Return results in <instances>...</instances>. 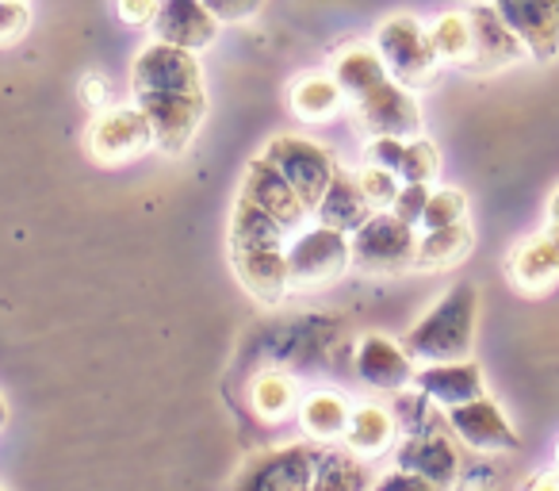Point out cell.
Returning a JSON list of instances; mask_svg holds the SVG:
<instances>
[{
    "instance_id": "7c38bea8",
    "label": "cell",
    "mask_w": 559,
    "mask_h": 491,
    "mask_svg": "<svg viewBox=\"0 0 559 491\" xmlns=\"http://www.w3.org/2000/svg\"><path fill=\"white\" fill-rule=\"evenodd\" d=\"M449 430L475 453H513L521 449V437L513 430V422L506 419V411L490 396H479L472 404H460L452 411H444Z\"/></svg>"
},
{
    "instance_id": "8d00e7d4",
    "label": "cell",
    "mask_w": 559,
    "mask_h": 491,
    "mask_svg": "<svg viewBox=\"0 0 559 491\" xmlns=\"http://www.w3.org/2000/svg\"><path fill=\"white\" fill-rule=\"evenodd\" d=\"M218 24H246L264 9V0H203Z\"/></svg>"
},
{
    "instance_id": "52a82bcc",
    "label": "cell",
    "mask_w": 559,
    "mask_h": 491,
    "mask_svg": "<svg viewBox=\"0 0 559 491\" xmlns=\"http://www.w3.org/2000/svg\"><path fill=\"white\" fill-rule=\"evenodd\" d=\"M134 104L150 119L154 147L165 154H185L207 116V93H146L134 96Z\"/></svg>"
},
{
    "instance_id": "8992f818",
    "label": "cell",
    "mask_w": 559,
    "mask_h": 491,
    "mask_svg": "<svg viewBox=\"0 0 559 491\" xmlns=\"http://www.w3.org/2000/svg\"><path fill=\"white\" fill-rule=\"evenodd\" d=\"M349 250L353 266L365 269V273H399V269L414 266L418 234L391 211H372V219L349 234Z\"/></svg>"
},
{
    "instance_id": "30bf717a",
    "label": "cell",
    "mask_w": 559,
    "mask_h": 491,
    "mask_svg": "<svg viewBox=\"0 0 559 491\" xmlns=\"http://www.w3.org/2000/svg\"><path fill=\"white\" fill-rule=\"evenodd\" d=\"M150 147H154V131L139 104H119V108L100 112L88 127V154L100 165L134 162Z\"/></svg>"
},
{
    "instance_id": "1f68e13d",
    "label": "cell",
    "mask_w": 559,
    "mask_h": 491,
    "mask_svg": "<svg viewBox=\"0 0 559 491\" xmlns=\"http://www.w3.org/2000/svg\"><path fill=\"white\" fill-rule=\"evenodd\" d=\"M456 223H467V196L460 188H437V192H429L426 215H421L418 226L441 231V226H456Z\"/></svg>"
},
{
    "instance_id": "9a60e30c",
    "label": "cell",
    "mask_w": 559,
    "mask_h": 491,
    "mask_svg": "<svg viewBox=\"0 0 559 491\" xmlns=\"http://www.w3.org/2000/svg\"><path fill=\"white\" fill-rule=\"evenodd\" d=\"M241 200H249L253 208H261L264 215H272L288 234H296L307 219V208L296 196V188L280 177L276 165H269L264 157H253V162L246 165V177H241Z\"/></svg>"
},
{
    "instance_id": "44dd1931",
    "label": "cell",
    "mask_w": 559,
    "mask_h": 491,
    "mask_svg": "<svg viewBox=\"0 0 559 491\" xmlns=\"http://www.w3.org/2000/svg\"><path fill=\"white\" fill-rule=\"evenodd\" d=\"M506 273L518 289L540 292L548 284L559 281V226L548 223V231L536 234V238L521 242L518 250L506 261Z\"/></svg>"
},
{
    "instance_id": "83f0119b",
    "label": "cell",
    "mask_w": 559,
    "mask_h": 491,
    "mask_svg": "<svg viewBox=\"0 0 559 491\" xmlns=\"http://www.w3.org/2000/svg\"><path fill=\"white\" fill-rule=\"evenodd\" d=\"M368 468L349 449H322L311 491H368Z\"/></svg>"
},
{
    "instance_id": "e0dca14e",
    "label": "cell",
    "mask_w": 559,
    "mask_h": 491,
    "mask_svg": "<svg viewBox=\"0 0 559 491\" xmlns=\"http://www.w3.org/2000/svg\"><path fill=\"white\" fill-rule=\"evenodd\" d=\"M414 388L441 411H452V407L487 396V381H483V369L475 361H441V365L418 369Z\"/></svg>"
},
{
    "instance_id": "d590c367",
    "label": "cell",
    "mask_w": 559,
    "mask_h": 491,
    "mask_svg": "<svg viewBox=\"0 0 559 491\" xmlns=\"http://www.w3.org/2000/svg\"><path fill=\"white\" fill-rule=\"evenodd\" d=\"M429 192H433L429 185H403L395 196V203H391V215L403 219V223H411V226H418L421 215H426Z\"/></svg>"
},
{
    "instance_id": "d6a6232c",
    "label": "cell",
    "mask_w": 559,
    "mask_h": 491,
    "mask_svg": "<svg viewBox=\"0 0 559 491\" xmlns=\"http://www.w3.org/2000/svg\"><path fill=\"white\" fill-rule=\"evenodd\" d=\"M357 180H360V192H365V200L372 203V211L391 208V203H395V196H399V188H403V180H399L395 173L380 169V165H372V162H368V169L357 173Z\"/></svg>"
},
{
    "instance_id": "ab89813d",
    "label": "cell",
    "mask_w": 559,
    "mask_h": 491,
    "mask_svg": "<svg viewBox=\"0 0 559 491\" xmlns=\"http://www.w3.org/2000/svg\"><path fill=\"white\" fill-rule=\"evenodd\" d=\"M525 491H559V468H548V472H536L533 480L525 483Z\"/></svg>"
},
{
    "instance_id": "e575fe53",
    "label": "cell",
    "mask_w": 559,
    "mask_h": 491,
    "mask_svg": "<svg viewBox=\"0 0 559 491\" xmlns=\"http://www.w3.org/2000/svg\"><path fill=\"white\" fill-rule=\"evenodd\" d=\"M395 426L403 430V434H411V430H418V426H426L429 419H433V404H429L421 391H406L403 388V396L395 399Z\"/></svg>"
},
{
    "instance_id": "b9f144b4",
    "label": "cell",
    "mask_w": 559,
    "mask_h": 491,
    "mask_svg": "<svg viewBox=\"0 0 559 491\" xmlns=\"http://www.w3.org/2000/svg\"><path fill=\"white\" fill-rule=\"evenodd\" d=\"M4 422H9V404L0 399V430H4Z\"/></svg>"
},
{
    "instance_id": "2e32d148",
    "label": "cell",
    "mask_w": 559,
    "mask_h": 491,
    "mask_svg": "<svg viewBox=\"0 0 559 491\" xmlns=\"http://www.w3.org/2000/svg\"><path fill=\"white\" fill-rule=\"evenodd\" d=\"M150 27H154L157 43L192 50V55H200L203 47H211L218 35V20L211 16L203 0H162Z\"/></svg>"
},
{
    "instance_id": "7bdbcfd3",
    "label": "cell",
    "mask_w": 559,
    "mask_h": 491,
    "mask_svg": "<svg viewBox=\"0 0 559 491\" xmlns=\"http://www.w3.org/2000/svg\"><path fill=\"white\" fill-rule=\"evenodd\" d=\"M0 491H4V488H0Z\"/></svg>"
},
{
    "instance_id": "7402d4cb",
    "label": "cell",
    "mask_w": 559,
    "mask_h": 491,
    "mask_svg": "<svg viewBox=\"0 0 559 491\" xmlns=\"http://www.w3.org/2000/svg\"><path fill=\"white\" fill-rule=\"evenodd\" d=\"M314 215H319L322 226H334V231H342V234H353L372 219V203L365 200L360 180L353 177V173L337 169L334 180L326 185V192H322Z\"/></svg>"
},
{
    "instance_id": "5b68a950",
    "label": "cell",
    "mask_w": 559,
    "mask_h": 491,
    "mask_svg": "<svg viewBox=\"0 0 559 491\" xmlns=\"http://www.w3.org/2000/svg\"><path fill=\"white\" fill-rule=\"evenodd\" d=\"M319 457H322V445L311 442L257 453L234 476L230 491H311Z\"/></svg>"
},
{
    "instance_id": "277c9868",
    "label": "cell",
    "mask_w": 559,
    "mask_h": 491,
    "mask_svg": "<svg viewBox=\"0 0 559 491\" xmlns=\"http://www.w3.org/2000/svg\"><path fill=\"white\" fill-rule=\"evenodd\" d=\"M349 266H353L349 234L334 231V226L319 223L314 231H304L288 246V277H292V289L299 292L326 289Z\"/></svg>"
},
{
    "instance_id": "f1b7e54d",
    "label": "cell",
    "mask_w": 559,
    "mask_h": 491,
    "mask_svg": "<svg viewBox=\"0 0 559 491\" xmlns=\"http://www.w3.org/2000/svg\"><path fill=\"white\" fill-rule=\"evenodd\" d=\"M249 399H253L249 407H253L264 422H280L299 407V388L288 373H261L253 381V388H249Z\"/></svg>"
},
{
    "instance_id": "3957f363",
    "label": "cell",
    "mask_w": 559,
    "mask_h": 491,
    "mask_svg": "<svg viewBox=\"0 0 559 491\" xmlns=\"http://www.w3.org/2000/svg\"><path fill=\"white\" fill-rule=\"evenodd\" d=\"M261 157L269 165H276L280 177L296 188V196L304 200L307 211L319 208L322 192H326V185L337 173L334 154H330L322 142L304 139V135H276V139L264 147Z\"/></svg>"
},
{
    "instance_id": "484cf974",
    "label": "cell",
    "mask_w": 559,
    "mask_h": 491,
    "mask_svg": "<svg viewBox=\"0 0 559 491\" xmlns=\"http://www.w3.org/2000/svg\"><path fill=\"white\" fill-rule=\"evenodd\" d=\"M349 399L337 396V391H314L299 404V419H304V430L319 442H337L349 426Z\"/></svg>"
},
{
    "instance_id": "74e56055",
    "label": "cell",
    "mask_w": 559,
    "mask_h": 491,
    "mask_svg": "<svg viewBox=\"0 0 559 491\" xmlns=\"http://www.w3.org/2000/svg\"><path fill=\"white\" fill-rule=\"evenodd\" d=\"M368 491H441L437 483H429L426 476L418 472H406V468H395V472L380 476Z\"/></svg>"
},
{
    "instance_id": "9c48e42d",
    "label": "cell",
    "mask_w": 559,
    "mask_h": 491,
    "mask_svg": "<svg viewBox=\"0 0 559 491\" xmlns=\"http://www.w3.org/2000/svg\"><path fill=\"white\" fill-rule=\"evenodd\" d=\"M441 414H433L426 426L403 434V442H399V449H395V465L406 468V472L426 476L429 483L449 491L452 483L460 480V453H456V442L449 437L452 430L444 434L449 422H441Z\"/></svg>"
},
{
    "instance_id": "d4e9b609",
    "label": "cell",
    "mask_w": 559,
    "mask_h": 491,
    "mask_svg": "<svg viewBox=\"0 0 559 491\" xmlns=\"http://www.w3.org/2000/svg\"><path fill=\"white\" fill-rule=\"evenodd\" d=\"M288 242V231L276 223L272 215H264L261 208H253L249 200L234 203V215H230V234H226V246L234 250H276Z\"/></svg>"
},
{
    "instance_id": "ac0fdd59",
    "label": "cell",
    "mask_w": 559,
    "mask_h": 491,
    "mask_svg": "<svg viewBox=\"0 0 559 491\" xmlns=\"http://www.w3.org/2000/svg\"><path fill=\"white\" fill-rule=\"evenodd\" d=\"M368 162L395 173L403 185H429L441 169V154L429 139H372Z\"/></svg>"
},
{
    "instance_id": "f546056e",
    "label": "cell",
    "mask_w": 559,
    "mask_h": 491,
    "mask_svg": "<svg viewBox=\"0 0 559 491\" xmlns=\"http://www.w3.org/2000/svg\"><path fill=\"white\" fill-rule=\"evenodd\" d=\"M292 112H296L304 124H322L342 108V89L334 78H304L292 89Z\"/></svg>"
},
{
    "instance_id": "4fadbf2b",
    "label": "cell",
    "mask_w": 559,
    "mask_h": 491,
    "mask_svg": "<svg viewBox=\"0 0 559 491\" xmlns=\"http://www.w3.org/2000/svg\"><path fill=\"white\" fill-rule=\"evenodd\" d=\"M357 116L372 139H418L421 135V108L411 89L383 81L380 89L357 101Z\"/></svg>"
},
{
    "instance_id": "4316f807",
    "label": "cell",
    "mask_w": 559,
    "mask_h": 491,
    "mask_svg": "<svg viewBox=\"0 0 559 491\" xmlns=\"http://www.w3.org/2000/svg\"><path fill=\"white\" fill-rule=\"evenodd\" d=\"M472 254V231L467 223L441 226V231H426L414 250V266L418 269H449Z\"/></svg>"
},
{
    "instance_id": "d6986e66",
    "label": "cell",
    "mask_w": 559,
    "mask_h": 491,
    "mask_svg": "<svg viewBox=\"0 0 559 491\" xmlns=\"http://www.w3.org/2000/svg\"><path fill=\"white\" fill-rule=\"evenodd\" d=\"M230 266L238 273L241 289L261 300V304H280L292 292L288 246H276V250H234Z\"/></svg>"
},
{
    "instance_id": "cb8c5ba5",
    "label": "cell",
    "mask_w": 559,
    "mask_h": 491,
    "mask_svg": "<svg viewBox=\"0 0 559 491\" xmlns=\"http://www.w3.org/2000/svg\"><path fill=\"white\" fill-rule=\"evenodd\" d=\"M334 81H337V89H342V96H353V104H357L391 78H388V66H383L380 50L368 47V43H353V47H345L342 55L334 58Z\"/></svg>"
},
{
    "instance_id": "f35d334b",
    "label": "cell",
    "mask_w": 559,
    "mask_h": 491,
    "mask_svg": "<svg viewBox=\"0 0 559 491\" xmlns=\"http://www.w3.org/2000/svg\"><path fill=\"white\" fill-rule=\"evenodd\" d=\"M157 4H162V0H116V12H119V20H123V24L146 27V24H154Z\"/></svg>"
},
{
    "instance_id": "603a6c76",
    "label": "cell",
    "mask_w": 559,
    "mask_h": 491,
    "mask_svg": "<svg viewBox=\"0 0 559 491\" xmlns=\"http://www.w3.org/2000/svg\"><path fill=\"white\" fill-rule=\"evenodd\" d=\"M395 437H399V426H395V414H391L388 407L360 404V407H353L342 442H345V449L357 453V457L365 460V457H380L383 449H391Z\"/></svg>"
},
{
    "instance_id": "6da1fadb",
    "label": "cell",
    "mask_w": 559,
    "mask_h": 491,
    "mask_svg": "<svg viewBox=\"0 0 559 491\" xmlns=\"http://www.w3.org/2000/svg\"><path fill=\"white\" fill-rule=\"evenodd\" d=\"M479 319V292L475 284L449 289L403 338V350L411 361L441 365V361H467Z\"/></svg>"
},
{
    "instance_id": "60d3db41",
    "label": "cell",
    "mask_w": 559,
    "mask_h": 491,
    "mask_svg": "<svg viewBox=\"0 0 559 491\" xmlns=\"http://www.w3.org/2000/svg\"><path fill=\"white\" fill-rule=\"evenodd\" d=\"M548 219L559 226V188H556V192H551V200H548Z\"/></svg>"
},
{
    "instance_id": "836d02e7",
    "label": "cell",
    "mask_w": 559,
    "mask_h": 491,
    "mask_svg": "<svg viewBox=\"0 0 559 491\" xmlns=\"http://www.w3.org/2000/svg\"><path fill=\"white\" fill-rule=\"evenodd\" d=\"M32 27L27 0H0V47H16Z\"/></svg>"
},
{
    "instance_id": "5bb4252c",
    "label": "cell",
    "mask_w": 559,
    "mask_h": 491,
    "mask_svg": "<svg viewBox=\"0 0 559 491\" xmlns=\"http://www.w3.org/2000/svg\"><path fill=\"white\" fill-rule=\"evenodd\" d=\"M498 16L506 20L528 58L556 62L559 58V0H495Z\"/></svg>"
},
{
    "instance_id": "ba28073f",
    "label": "cell",
    "mask_w": 559,
    "mask_h": 491,
    "mask_svg": "<svg viewBox=\"0 0 559 491\" xmlns=\"http://www.w3.org/2000/svg\"><path fill=\"white\" fill-rule=\"evenodd\" d=\"M131 93H203V70L192 50L169 47V43H150L134 55L131 66Z\"/></svg>"
},
{
    "instance_id": "7a4b0ae2",
    "label": "cell",
    "mask_w": 559,
    "mask_h": 491,
    "mask_svg": "<svg viewBox=\"0 0 559 491\" xmlns=\"http://www.w3.org/2000/svg\"><path fill=\"white\" fill-rule=\"evenodd\" d=\"M376 50H380L388 78L403 89L433 85L441 58L433 55L429 32L414 16H388L376 27Z\"/></svg>"
},
{
    "instance_id": "8fae6325",
    "label": "cell",
    "mask_w": 559,
    "mask_h": 491,
    "mask_svg": "<svg viewBox=\"0 0 559 491\" xmlns=\"http://www.w3.org/2000/svg\"><path fill=\"white\" fill-rule=\"evenodd\" d=\"M464 16H467V32H472V50H467V58H464L460 70L498 73V70L518 66L521 58L528 55V50L521 47L518 35L506 27V20L498 16L495 4H467Z\"/></svg>"
},
{
    "instance_id": "ffe728a7",
    "label": "cell",
    "mask_w": 559,
    "mask_h": 491,
    "mask_svg": "<svg viewBox=\"0 0 559 491\" xmlns=\"http://www.w3.org/2000/svg\"><path fill=\"white\" fill-rule=\"evenodd\" d=\"M357 373L365 384H372L376 391H403L414 384V361L406 358V350L399 342L383 335H368L357 346Z\"/></svg>"
},
{
    "instance_id": "4dcf8cb0",
    "label": "cell",
    "mask_w": 559,
    "mask_h": 491,
    "mask_svg": "<svg viewBox=\"0 0 559 491\" xmlns=\"http://www.w3.org/2000/svg\"><path fill=\"white\" fill-rule=\"evenodd\" d=\"M429 43H433V55L441 58V62L464 66L467 50H472V32H467L464 12H444V16L429 27Z\"/></svg>"
}]
</instances>
